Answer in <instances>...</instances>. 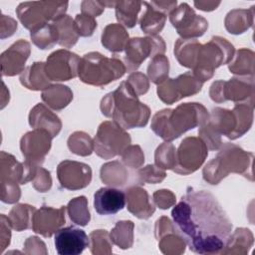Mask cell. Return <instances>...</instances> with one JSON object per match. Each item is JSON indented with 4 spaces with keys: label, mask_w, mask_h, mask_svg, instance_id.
I'll list each match as a JSON object with an SVG mask.
<instances>
[{
    "label": "cell",
    "mask_w": 255,
    "mask_h": 255,
    "mask_svg": "<svg viewBox=\"0 0 255 255\" xmlns=\"http://www.w3.org/2000/svg\"><path fill=\"white\" fill-rule=\"evenodd\" d=\"M174 224L189 249L199 254L220 253L232 224L216 198L204 190H187L172 209Z\"/></svg>",
    "instance_id": "1"
},
{
    "label": "cell",
    "mask_w": 255,
    "mask_h": 255,
    "mask_svg": "<svg viewBox=\"0 0 255 255\" xmlns=\"http://www.w3.org/2000/svg\"><path fill=\"white\" fill-rule=\"evenodd\" d=\"M101 111L124 128L144 127L150 114L148 107L138 101L136 93L128 81L103 98Z\"/></svg>",
    "instance_id": "2"
},
{
    "label": "cell",
    "mask_w": 255,
    "mask_h": 255,
    "mask_svg": "<svg viewBox=\"0 0 255 255\" xmlns=\"http://www.w3.org/2000/svg\"><path fill=\"white\" fill-rule=\"evenodd\" d=\"M208 120L205 108L197 103H186L174 110H163L156 113L152 119V130L164 140H172L181 133Z\"/></svg>",
    "instance_id": "3"
},
{
    "label": "cell",
    "mask_w": 255,
    "mask_h": 255,
    "mask_svg": "<svg viewBox=\"0 0 255 255\" xmlns=\"http://www.w3.org/2000/svg\"><path fill=\"white\" fill-rule=\"evenodd\" d=\"M125 72L126 66L121 60L91 52L81 59L78 75L84 83L101 87L123 77Z\"/></svg>",
    "instance_id": "4"
},
{
    "label": "cell",
    "mask_w": 255,
    "mask_h": 255,
    "mask_svg": "<svg viewBox=\"0 0 255 255\" xmlns=\"http://www.w3.org/2000/svg\"><path fill=\"white\" fill-rule=\"evenodd\" d=\"M234 53V47L225 39L213 37L207 44L201 45L195 67L194 76L200 81L205 82L213 75L214 69L228 63Z\"/></svg>",
    "instance_id": "5"
},
{
    "label": "cell",
    "mask_w": 255,
    "mask_h": 255,
    "mask_svg": "<svg viewBox=\"0 0 255 255\" xmlns=\"http://www.w3.org/2000/svg\"><path fill=\"white\" fill-rule=\"evenodd\" d=\"M249 154L250 153H246L243 149L234 144L233 148L232 144H226L218 155L206 164L203 169V178L211 184H217V182L230 171L244 174L239 164L247 169L248 161H252L253 158V156L248 158Z\"/></svg>",
    "instance_id": "6"
},
{
    "label": "cell",
    "mask_w": 255,
    "mask_h": 255,
    "mask_svg": "<svg viewBox=\"0 0 255 255\" xmlns=\"http://www.w3.org/2000/svg\"><path fill=\"white\" fill-rule=\"evenodd\" d=\"M130 143L129 134L116 122L103 123L94 140L96 153L106 159L122 154Z\"/></svg>",
    "instance_id": "7"
},
{
    "label": "cell",
    "mask_w": 255,
    "mask_h": 255,
    "mask_svg": "<svg viewBox=\"0 0 255 255\" xmlns=\"http://www.w3.org/2000/svg\"><path fill=\"white\" fill-rule=\"evenodd\" d=\"M67 6V2H26L18 6L17 15L23 26L32 30L50 20L55 21L64 16Z\"/></svg>",
    "instance_id": "8"
},
{
    "label": "cell",
    "mask_w": 255,
    "mask_h": 255,
    "mask_svg": "<svg viewBox=\"0 0 255 255\" xmlns=\"http://www.w3.org/2000/svg\"><path fill=\"white\" fill-rule=\"evenodd\" d=\"M126 70L128 72L136 70L147 57L163 54L165 45L161 37L151 36L145 38H132L126 46Z\"/></svg>",
    "instance_id": "9"
},
{
    "label": "cell",
    "mask_w": 255,
    "mask_h": 255,
    "mask_svg": "<svg viewBox=\"0 0 255 255\" xmlns=\"http://www.w3.org/2000/svg\"><path fill=\"white\" fill-rule=\"evenodd\" d=\"M207 155V146L204 141L196 137L184 138L175 153L176 164L173 170L179 174H188L195 171Z\"/></svg>",
    "instance_id": "10"
},
{
    "label": "cell",
    "mask_w": 255,
    "mask_h": 255,
    "mask_svg": "<svg viewBox=\"0 0 255 255\" xmlns=\"http://www.w3.org/2000/svg\"><path fill=\"white\" fill-rule=\"evenodd\" d=\"M200 82L193 73H185L176 79H168L157 88V95L166 104H172L182 98L198 93L202 88Z\"/></svg>",
    "instance_id": "11"
},
{
    "label": "cell",
    "mask_w": 255,
    "mask_h": 255,
    "mask_svg": "<svg viewBox=\"0 0 255 255\" xmlns=\"http://www.w3.org/2000/svg\"><path fill=\"white\" fill-rule=\"evenodd\" d=\"M81 59L67 50L53 52L47 59L45 70L51 81H68L78 75Z\"/></svg>",
    "instance_id": "12"
},
{
    "label": "cell",
    "mask_w": 255,
    "mask_h": 255,
    "mask_svg": "<svg viewBox=\"0 0 255 255\" xmlns=\"http://www.w3.org/2000/svg\"><path fill=\"white\" fill-rule=\"evenodd\" d=\"M169 20L177 33L184 39L199 37L208 27V22L203 17L196 15L185 3L170 13Z\"/></svg>",
    "instance_id": "13"
},
{
    "label": "cell",
    "mask_w": 255,
    "mask_h": 255,
    "mask_svg": "<svg viewBox=\"0 0 255 255\" xmlns=\"http://www.w3.org/2000/svg\"><path fill=\"white\" fill-rule=\"evenodd\" d=\"M219 86L218 82H214L210 89V97L215 102H222L226 100L232 101H246L248 98L253 100L254 82L253 77L247 78H233L229 82H222Z\"/></svg>",
    "instance_id": "14"
},
{
    "label": "cell",
    "mask_w": 255,
    "mask_h": 255,
    "mask_svg": "<svg viewBox=\"0 0 255 255\" xmlns=\"http://www.w3.org/2000/svg\"><path fill=\"white\" fill-rule=\"evenodd\" d=\"M52 138L51 133L42 128L27 132L21 139V150L26 160L34 164L42 163L51 147Z\"/></svg>",
    "instance_id": "15"
},
{
    "label": "cell",
    "mask_w": 255,
    "mask_h": 255,
    "mask_svg": "<svg viewBox=\"0 0 255 255\" xmlns=\"http://www.w3.org/2000/svg\"><path fill=\"white\" fill-rule=\"evenodd\" d=\"M86 232L75 226L60 228L54 237L55 248L60 255H78L89 246Z\"/></svg>",
    "instance_id": "16"
},
{
    "label": "cell",
    "mask_w": 255,
    "mask_h": 255,
    "mask_svg": "<svg viewBox=\"0 0 255 255\" xmlns=\"http://www.w3.org/2000/svg\"><path fill=\"white\" fill-rule=\"evenodd\" d=\"M58 179L67 189H81L90 184L92 170L88 164L65 160L58 165Z\"/></svg>",
    "instance_id": "17"
},
{
    "label": "cell",
    "mask_w": 255,
    "mask_h": 255,
    "mask_svg": "<svg viewBox=\"0 0 255 255\" xmlns=\"http://www.w3.org/2000/svg\"><path fill=\"white\" fill-rule=\"evenodd\" d=\"M146 6V11L140 19V28L146 34L152 36L159 32L166 19V14L175 9V2H142Z\"/></svg>",
    "instance_id": "18"
},
{
    "label": "cell",
    "mask_w": 255,
    "mask_h": 255,
    "mask_svg": "<svg viewBox=\"0 0 255 255\" xmlns=\"http://www.w3.org/2000/svg\"><path fill=\"white\" fill-rule=\"evenodd\" d=\"M65 223V207L54 209L51 207L43 206L37 210L33 216L32 229L34 232L43 235L44 237H50L54 232L59 230Z\"/></svg>",
    "instance_id": "19"
},
{
    "label": "cell",
    "mask_w": 255,
    "mask_h": 255,
    "mask_svg": "<svg viewBox=\"0 0 255 255\" xmlns=\"http://www.w3.org/2000/svg\"><path fill=\"white\" fill-rule=\"evenodd\" d=\"M126 205V193L114 187H102L94 194V207L100 215H113Z\"/></svg>",
    "instance_id": "20"
},
{
    "label": "cell",
    "mask_w": 255,
    "mask_h": 255,
    "mask_svg": "<svg viewBox=\"0 0 255 255\" xmlns=\"http://www.w3.org/2000/svg\"><path fill=\"white\" fill-rule=\"evenodd\" d=\"M30 54V45L24 40L14 43L1 55L3 76H14L23 72L24 64Z\"/></svg>",
    "instance_id": "21"
},
{
    "label": "cell",
    "mask_w": 255,
    "mask_h": 255,
    "mask_svg": "<svg viewBox=\"0 0 255 255\" xmlns=\"http://www.w3.org/2000/svg\"><path fill=\"white\" fill-rule=\"evenodd\" d=\"M126 201L128 209L134 216L146 219L154 212V206L150 204L147 192L140 187H131L127 190Z\"/></svg>",
    "instance_id": "22"
},
{
    "label": "cell",
    "mask_w": 255,
    "mask_h": 255,
    "mask_svg": "<svg viewBox=\"0 0 255 255\" xmlns=\"http://www.w3.org/2000/svg\"><path fill=\"white\" fill-rule=\"evenodd\" d=\"M29 124L35 128L46 129L54 137L61 130L62 124L59 118L51 111L47 110L44 105L38 104L30 113Z\"/></svg>",
    "instance_id": "23"
},
{
    "label": "cell",
    "mask_w": 255,
    "mask_h": 255,
    "mask_svg": "<svg viewBox=\"0 0 255 255\" xmlns=\"http://www.w3.org/2000/svg\"><path fill=\"white\" fill-rule=\"evenodd\" d=\"M20 82L27 89L40 91L50 87L51 80L48 78L45 70V63L36 62L23 71L20 76Z\"/></svg>",
    "instance_id": "24"
},
{
    "label": "cell",
    "mask_w": 255,
    "mask_h": 255,
    "mask_svg": "<svg viewBox=\"0 0 255 255\" xmlns=\"http://www.w3.org/2000/svg\"><path fill=\"white\" fill-rule=\"evenodd\" d=\"M200 46L196 40L179 39L174 46V54L180 65L193 69L197 62Z\"/></svg>",
    "instance_id": "25"
},
{
    "label": "cell",
    "mask_w": 255,
    "mask_h": 255,
    "mask_svg": "<svg viewBox=\"0 0 255 255\" xmlns=\"http://www.w3.org/2000/svg\"><path fill=\"white\" fill-rule=\"evenodd\" d=\"M128 41L125 28L119 24L108 25L102 35V44L112 52H122Z\"/></svg>",
    "instance_id": "26"
},
{
    "label": "cell",
    "mask_w": 255,
    "mask_h": 255,
    "mask_svg": "<svg viewBox=\"0 0 255 255\" xmlns=\"http://www.w3.org/2000/svg\"><path fill=\"white\" fill-rule=\"evenodd\" d=\"M30 37L39 49H50L59 42V32L53 24H41L31 30Z\"/></svg>",
    "instance_id": "27"
},
{
    "label": "cell",
    "mask_w": 255,
    "mask_h": 255,
    "mask_svg": "<svg viewBox=\"0 0 255 255\" xmlns=\"http://www.w3.org/2000/svg\"><path fill=\"white\" fill-rule=\"evenodd\" d=\"M73 99L71 90L62 85L50 86L42 93V100L54 110H62Z\"/></svg>",
    "instance_id": "28"
},
{
    "label": "cell",
    "mask_w": 255,
    "mask_h": 255,
    "mask_svg": "<svg viewBox=\"0 0 255 255\" xmlns=\"http://www.w3.org/2000/svg\"><path fill=\"white\" fill-rule=\"evenodd\" d=\"M54 25L59 32V44L65 48H71L78 41L79 34L77 32L75 22L68 15H64L55 20Z\"/></svg>",
    "instance_id": "29"
},
{
    "label": "cell",
    "mask_w": 255,
    "mask_h": 255,
    "mask_svg": "<svg viewBox=\"0 0 255 255\" xmlns=\"http://www.w3.org/2000/svg\"><path fill=\"white\" fill-rule=\"evenodd\" d=\"M34 211H36L34 206L27 204H19L11 210L8 220L11 226L16 229V231H21L23 229L32 228Z\"/></svg>",
    "instance_id": "30"
},
{
    "label": "cell",
    "mask_w": 255,
    "mask_h": 255,
    "mask_svg": "<svg viewBox=\"0 0 255 255\" xmlns=\"http://www.w3.org/2000/svg\"><path fill=\"white\" fill-rule=\"evenodd\" d=\"M142 2H116V14L119 22L128 28L136 23V16Z\"/></svg>",
    "instance_id": "31"
},
{
    "label": "cell",
    "mask_w": 255,
    "mask_h": 255,
    "mask_svg": "<svg viewBox=\"0 0 255 255\" xmlns=\"http://www.w3.org/2000/svg\"><path fill=\"white\" fill-rule=\"evenodd\" d=\"M69 216L73 222L78 225L85 226L90 221V212L87 208V199L80 196L71 200L68 204Z\"/></svg>",
    "instance_id": "32"
},
{
    "label": "cell",
    "mask_w": 255,
    "mask_h": 255,
    "mask_svg": "<svg viewBox=\"0 0 255 255\" xmlns=\"http://www.w3.org/2000/svg\"><path fill=\"white\" fill-rule=\"evenodd\" d=\"M132 228L131 221H120L111 232V240L123 249L129 248L132 244Z\"/></svg>",
    "instance_id": "33"
},
{
    "label": "cell",
    "mask_w": 255,
    "mask_h": 255,
    "mask_svg": "<svg viewBox=\"0 0 255 255\" xmlns=\"http://www.w3.org/2000/svg\"><path fill=\"white\" fill-rule=\"evenodd\" d=\"M168 69V60L163 55H156L152 58L147 67V74L154 84L159 85L167 80Z\"/></svg>",
    "instance_id": "34"
},
{
    "label": "cell",
    "mask_w": 255,
    "mask_h": 255,
    "mask_svg": "<svg viewBox=\"0 0 255 255\" xmlns=\"http://www.w3.org/2000/svg\"><path fill=\"white\" fill-rule=\"evenodd\" d=\"M253 56H254L253 52L246 49H241L240 51L237 52V57L235 61L229 65V70L234 74H239V75L250 74L251 76H253V72H254Z\"/></svg>",
    "instance_id": "35"
},
{
    "label": "cell",
    "mask_w": 255,
    "mask_h": 255,
    "mask_svg": "<svg viewBox=\"0 0 255 255\" xmlns=\"http://www.w3.org/2000/svg\"><path fill=\"white\" fill-rule=\"evenodd\" d=\"M69 148L76 154L89 155L94 149V143L92 142L89 134L85 132H75L71 134L68 140Z\"/></svg>",
    "instance_id": "36"
},
{
    "label": "cell",
    "mask_w": 255,
    "mask_h": 255,
    "mask_svg": "<svg viewBox=\"0 0 255 255\" xmlns=\"http://www.w3.org/2000/svg\"><path fill=\"white\" fill-rule=\"evenodd\" d=\"M172 144L169 143H163L160 146L157 147L155 152V164L158 167L162 168H174L176 164V158H175V151L174 147L170 149Z\"/></svg>",
    "instance_id": "37"
},
{
    "label": "cell",
    "mask_w": 255,
    "mask_h": 255,
    "mask_svg": "<svg viewBox=\"0 0 255 255\" xmlns=\"http://www.w3.org/2000/svg\"><path fill=\"white\" fill-rule=\"evenodd\" d=\"M91 251L93 254L111 253L112 245L109 241V234L106 230H96L90 235Z\"/></svg>",
    "instance_id": "38"
},
{
    "label": "cell",
    "mask_w": 255,
    "mask_h": 255,
    "mask_svg": "<svg viewBox=\"0 0 255 255\" xmlns=\"http://www.w3.org/2000/svg\"><path fill=\"white\" fill-rule=\"evenodd\" d=\"M75 26L77 32L80 36H91L94 29L97 27V23L94 21L93 16L87 15H77L75 19Z\"/></svg>",
    "instance_id": "39"
},
{
    "label": "cell",
    "mask_w": 255,
    "mask_h": 255,
    "mask_svg": "<svg viewBox=\"0 0 255 255\" xmlns=\"http://www.w3.org/2000/svg\"><path fill=\"white\" fill-rule=\"evenodd\" d=\"M128 83L132 87V89L134 90L137 96L145 94L148 90L147 79L141 73L131 74L128 79Z\"/></svg>",
    "instance_id": "40"
},
{
    "label": "cell",
    "mask_w": 255,
    "mask_h": 255,
    "mask_svg": "<svg viewBox=\"0 0 255 255\" xmlns=\"http://www.w3.org/2000/svg\"><path fill=\"white\" fill-rule=\"evenodd\" d=\"M153 198H154V201L156 202V204L162 209H166L170 205H172L174 202V199H175L174 195L169 190H165V189L157 190L153 194Z\"/></svg>",
    "instance_id": "41"
}]
</instances>
